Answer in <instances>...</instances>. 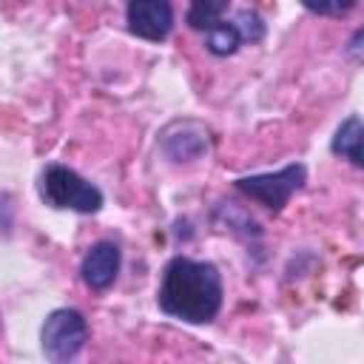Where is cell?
I'll list each match as a JSON object with an SVG mask.
<instances>
[{
    "instance_id": "8992f818",
    "label": "cell",
    "mask_w": 364,
    "mask_h": 364,
    "mask_svg": "<svg viewBox=\"0 0 364 364\" xmlns=\"http://www.w3.org/2000/svg\"><path fill=\"white\" fill-rule=\"evenodd\" d=\"M119 262H122V256H119V247H117L114 242H97V245L85 253V259H82V264H80L82 282H85L91 290H105V287H111L114 279H117V273H119Z\"/></svg>"
},
{
    "instance_id": "3957f363",
    "label": "cell",
    "mask_w": 364,
    "mask_h": 364,
    "mask_svg": "<svg viewBox=\"0 0 364 364\" xmlns=\"http://www.w3.org/2000/svg\"><path fill=\"white\" fill-rule=\"evenodd\" d=\"M88 338V324L80 310L60 307L51 310L40 330V344L48 361H68L74 358Z\"/></svg>"
},
{
    "instance_id": "52a82bcc",
    "label": "cell",
    "mask_w": 364,
    "mask_h": 364,
    "mask_svg": "<svg viewBox=\"0 0 364 364\" xmlns=\"http://www.w3.org/2000/svg\"><path fill=\"white\" fill-rule=\"evenodd\" d=\"M205 148H208V134L196 122H188V119L185 122H173L162 134V151L173 162H188V159L199 156Z\"/></svg>"
},
{
    "instance_id": "ba28073f",
    "label": "cell",
    "mask_w": 364,
    "mask_h": 364,
    "mask_svg": "<svg viewBox=\"0 0 364 364\" xmlns=\"http://www.w3.org/2000/svg\"><path fill=\"white\" fill-rule=\"evenodd\" d=\"M361 136H364L361 119L353 114V117H347V119L338 125V131H336L330 148H333V154L350 159L353 165H361Z\"/></svg>"
},
{
    "instance_id": "30bf717a",
    "label": "cell",
    "mask_w": 364,
    "mask_h": 364,
    "mask_svg": "<svg viewBox=\"0 0 364 364\" xmlns=\"http://www.w3.org/2000/svg\"><path fill=\"white\" fill-rule=\"evenodd\" d=\"M239 31L233 23H216L208 28V51L216 57H228L239 48Z\"/></svg>"
},
{
    "instance_id": "9c48e42d",
    "label": "cell",
    "mask_w": 364,
    "mask_h": 364,
    "mask_svg": "<svg viewBox=\"0 0 364 364\" xmlns=\"http://www.w3.org/2000/svg\"><path fill=\"white\" fill-rule=\"evenodd\" d=\"M228 3L230 0H191V9H188V26L191 28H199V31H208L210 26L222 23V14L228 11Z\"/></svg>"
},
{
    "instance_id": "8fae6325",
    "label": "cell",
    "mask_w": 364,
    "mask_h": 364,
    "mask_svg": "<svg viewBox=\"0 0 364 364\" xmlns=\"http://www.w3.org/2000/svg\"><path fill=\"white\" fill-rule=\"evenodd\" d=\"M233 26L239 31V40H245V43H259L264 37V23H262V17L256 11H247V9L239 11Z\"/></svg>"
},
{
    "instance_id": "277c9868",
    "label": "cell",
    "mask_w": 364,
    "mask_h": 364,
    "mask_svg": "<svg viewBox=\"0 0 364 364\" xmlns=\"http://www.w3.org/2000/svg\"><path fill=\"white\" fill-rule=\"evenodd\" d=\"M307 182V168L301 162L284 165L276 173H253V176H239L236 179V191H242L245 196L262 202L270 210H282L287 205V199Z\"/></svg>"
},
{
    "instance_id": "5b68a950",
    "label": "cell",
    "mask_w": 364,
    "mask_h": 364,
    "mask_svg": "<svg viewBox=\"0 0 364 364\" xmlns=\"http://www.w3.org/2000/svg\"><path fill=\"white\" fill-rule=\"evenodd\" d=\"M128 28L131 34L159 43L171 34L173 26V6L171 0H128Z\"/></svg>"
},
{
    "instance_id": "7c38bea8",
    "label": "cell",
    "mask_w": 364,
    "mask_h": 364,
    "mask_svg": "<svg viewBox=\"0 0 364 364\" xmlns=\"http://www.w3.org/2000/svg\"><path fill=\"white\" fill-rule=\"evenodd\" d=\"M301 6L316 11V14H333L336 17V14H347L355 6V0H301Z\"/></svg>"
},
{
    "instance_id": "6da1fadb",
    "label": "cell",
    "mask_w": 364,
    "mask_h": 364,
    "mask_svg": "<svg viewBox=\"0 0 364 364\" xmlns=\"http://www.w3.org/2000/svg\"><path fill=\"white\" fill-rule=\"evenodd\" d=\"M162 313L188 321L208 324L222 310V276L210 262H193L176 256L165 264L162 284L156 293Z\"/></svg>"
},
{
    "instance_id": "7a4b0ae2",
    "label": "cell",
    "mask_w": 364,
    "mask_h": 364,
    "mask_svg": "<svg viewBox=\"0 0 364 364\" xmlns=\"http://www.w3.org/2000/svg\"><path fill=\"white\" fill-rule=\"evenodd\" d=\"M40 196L46 205L77 213H97L102 208V191L65 165H48L40 176Z\"/></svg>"
}]
</instances>
